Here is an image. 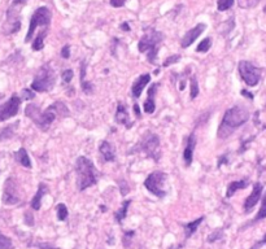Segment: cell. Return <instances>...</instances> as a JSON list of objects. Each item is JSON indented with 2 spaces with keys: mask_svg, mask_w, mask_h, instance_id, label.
Wrapping results in <instances>:
<instances>
[{
  "mask_svg": "<svg viewBox=\"0 0 266 249\" xmlns=\"http://www.w3.org/2000/svg\"><path fill=\"white\" fill-rule=\"evenodd\" d=\"M139 249H144V248H139Z\"/></svg>",
  "mask_w": 266,
  "mask_h": 249,
  "instance_id": "cell-47",
  "label": "cell"
},
{
  "mask_svg": "<svg viewBox=\"0 0 266 249\" xmlns=\"http://www.w3.org/2000/svg\"><path fill=\"white\" fill-rule=\"evenodd\" d=\"M259 1L260 0H238V4L243 9H251V8H255Z\"/></svg>",
  "mask_w": 266,
  "mask_h": 249,
  "instance_id": "cell-29",
  "label": "cell"
},
{
  "mask_svg": "<svg viewBox=\"0 0 266 249\" xmlns=\"http://www.w3.org/2000/svg\"><path fill=\"white\" fill-rule=\"evenodd\" d=\"M203 219H204V217H200V218H197L196 221H192V222H190V223H187V225H185L186 239L191 238V235H192L193 232L196 231L197 227L200 226V223L203 222Z\"/></svg>",
  "mask_w": 266,
  "mask_h": 249,
  "instance_id": "cell-23",
  "label": "cell"
},
{
  "mask_svg": "<svg viewBox=\"0 0 266 249\" xmlns=\"http://www.w3.org/2000/svg\"><path fill=\"white\" fill-rule=\"evenodd\" d=\"M234 5V0H217V8L220 12H225Z\"/></svg>",
  "mask_w": 266,
  "mask_h": 249,
  "instance_id": "cell-27",
  "label": "cell"
},
{
  "mask_svg": "<svg viewBox=\"0 0 266 249\" xmlns=\"http://www.w3.org/2000/svg\"><path fill=\"white\" fill-rule=\"evenodd\" d=\"M130 204H131V201H130V200L125 201V203L122 204V207H121V209H119V211L116 213V221L118 222V223H122L123 219L126 218L127 209H129Z\"/></svg>",
  "mask_w": 266,
  "mask_h": 249,
  "instance_id": "cell-25",
  "label": "cell"
},
{
  "mask_svg": "<svg viewBox=\"0 0 266 249\" xmlns=\"http://www.w3.org/2000/svg\"><path fill=\"white\" fill-rule=\"evenodd\" d=\"M51 20H52V12L49 11L47 7H40L38 8L37 11L34 12V14L32 16V20H30V26H29L28 34H26V38H25V42L29 43L33 39L34 36L35 29L39 28V26H44V28H48L49 24H51Z\"/></svg>",
  "mask_w": 266,
  "mask_h": 249,
  "instance_id": "cell-8",
  "label": "cell"
},
{
  "mask_svg": "<svg viewBox=\"0 0 266 249\" xmlns=\"http://www.w3.org/2000/svg\"><path fill=\"white\" fill-rule=\"evenodd\" d=\"M158 84L153 83L148 90V98L144 103V112L151 114V113H153L156 110V106H154V95H156V91H157Z\"/></svg>",
  "mask_w": 266,
  "mask_h": 249,
  "instance_id": "cell-17",
  "label": "cell"
},
{
  "mask_svg": "<svg viewBox=\"0 0 266 249\" xmlns=\"http://www.w3.org/2000/svg\"><path fill=\"white\" fill-rule=\"evenodd\" d=\"M179 60H181V56L179 55H172L170 57H168V59L165 60V63H164V68L166 67H170L172 64H175V63H178Z\"/></svg>",
  "mask_w": 266,
  "mask_h": 249,
  "instance_id": "cell-34",
  "label": "cell"
},
{
  "mask_svg": "<svg viewBox=\"0 0 266 249\" xmlns=\"http://www.w3.org/2000/svg\"><path fill=\"white\" fill-rule=\"evenodd\" d=\"M207 29V25L205 24H197L195 28L190 29L189 32L186 33L185 36L182 38V42H181V47L182 48H187L192 44L195 40L200 36V34Z\"/></svg>",
  "mask_w": 266,
  "mask_h": 249,
  "instance_id": "cell-12",
  "label": "cell"
},
{
  "mask_svg": "<svg viewBox=\"0 0 266 249\" xmlns=\"http://www.w3.org/2000/svg\"><path fill=\"white\" fill-rule=\"evenodd\" d=\"M69 49H70V47L68 46V44H67V46H64L63 51H61V56H63L64 59H69V56H70Z\"/></svg>",
  "mask_w": 266,
  "mask_h": 249,
  "instance_id": "cell-39",
  "label": "cell"
},
{
  "mask_svg": "<svg viewBox=\"0 0 266 249\" xmlns=\"http://www.w3.org/2000/svg\"><path fill=\"white\" fill-rule=\"evenodd\" d=\"M76 173H77V187L79 191H84L88 187L98 183L99 173L91 160L84 156H79L76 161Z\"/></svg>",
  "mask_w": 266,
  "mask_h": 249,
  "instance_id": "cell-3",
  "label": "cell"
},
{
  "mask_svg": "<svg viewBox=\"0 0 266 249\" xmlns=\"http://www.w3.org/2000/svg\"><path fill=\"white\" fill-rule=\"evenodd\" d=\"M222 235H224V231H222V230H218L217 232H213V234L208 238V242L213 243L214 240H218V238H222Z\"/></svg>",
  "mask_w": 266,
  "mask_h": 249,
  "instance_id": "cell-36",
  "label": "cell"
},
{
  "mask_svg": "<svg viewBox=\"0 0 266 249\" xmlns=\"http://www.w3.org/2000/svg\"><path fill=\"white\" fill-rule=\"evenodd\" d=\"M68 214H69V212H68V208L65 207V204H59L57 205V219L59 221H65L68 218Z\"/></svg>",
  "mask_w": 266,
  "mask_h": 249,
  "instance_id": "cell-26",
  "label": "cell"
},
{
  "mask_svg": "<svg viewBox=\"0 0 266 249\" xmlns=\"http://www.w3.org/2000/svg\"><path fill=\"white\" fill-rule=\"evenodd\" d=\"M239 73H240L243 81L251 87L259 83L260 78H261V69L255 67L249 61H240L239 63Z\"/></svg>",
  "mask_w": 266,
  "mask_h": 249,
  "instance_id": "cell-9",
  "label": "cell"
},
{
  "mask_svg": "<svg viewBox=\"0 0 266 249\" xmlns=\"http://www.w3.org/2000/svg\"><path fill=\"white\" fill-rule=\"evenodd\" d=\"M13 135V126L5 127L3 130H0V141H4V139H8V138H12Z\"/></svg>",
  "mask_w": 266,
  "mask_h": 249,
  "instance_id": "cell-33",
  "label": "cell"
},
{
  "mask_svg": "<svg viewBox=\"0 0 266 249\" xmlns=\"http://www.w3.org/2000/svg\"><path fill=\"white\" fill-rule=\"evenodd\" d=\"M162 40H164V34L161 32L150 30L139 40L138 49H139V52L147 53V59L151 64H156L158 48L161 46Z\"/></svg>",
  "mask_w": 266,
  "mask_h": 249,
  "instance_id": "cell-4",
  "label": "cell"
},
{
  "mask_svg": "<svg viewBox=\"0 0 266 249\" xmlns=\"http://www.w3.org/2000/svg\"><path fill=\"white\" fill-rule=\"evenodd\" d=\"M247 186H248V180H236V182H231L228 184V191H226V197L230 199L236 191L243 190V188H245Z\"/></svg>",
  "mask_w": 266,
  "mask_h": 249,
  "instance_id": "cell-22",
  "label": "cell"
},
{
  "mask_svg": "<svg viewBox=\"0 0 266 249\" xmlns=\"http://www.w3.org/2000/svg\"><path fill=\"white\" fill-rule=\"evenodd\" d=\"M46 193H48V187H47L44 183H40V184L38 186V191H37L34 199H33V201H32V208L34 209V211H39V209H40L42 199Z\"/></svg>",
  "mask_w": 266,
  "mask_h": 249,
  "instance_id": "cell-19",
  "label": "cell"
},
{
  "mask_svg": "<svg viewBox=\"0 0 266 249\" xmlns=\"http://www.w3.org/2000/svg\"><path fill=\"white\" fill-rule=\"evenodd\" d=\"M25 114L32 119L38 129L46 131L48 130L49 126L52 125V122L57 117L65 118V117L69 116V110L63 102L53 103L52 106L48 107L46 110H42L35 104H28V107L25 109Z\"/></svg>",
  "mask_w": 266,
  "mask_h": 249,
  "instance_id": "cell-1",
  "label": "cell"
},
{
  "mask_svg": "<svg viewBox=\"0 0 266 249\" xmlns=\"http://www.w3.org/2000/svg\"><path fill=\"white\" fill-rule=\"evenodd\" d=\"M20 106H21V99L17 95H13L7 103L1 104L0 106V122L16 116L20 110Z\"/></svg>",
  "mask_w": 266,
  "mask_h": 249,
  "instance_id": "cell-10",
  "label": "cell"
},
{
  "mask_svg": "<svg viewBox=\"0 0 266 249\" xmlns=\"http://www.w3.org/2000/svg\"><path fill=\"white\" fill-rule=\"evenodd\" d=\"M111 5L114 8H119L125 5V0H111Z\"/></svg>",
  "mask_w": 266,
  "mask_h": 249,
  "instance_id": "cell-38",
  "label": "cell"
},
{
  "mask_svg": "<svg viewBox=\"0 0 266 249\" xmlns=\"http://www.w3.org/2000/svg\"><path fill=\"white\" fill-rule=\"evenodd\" d=\"M249 119V112L248 109L244 108L242 106H236L226 110L221 126L218 129V138L224 139L228 138V135H231L238 127L244 125Z\"/></svg>",
  "mask_w": 266,
  "mask_h": 249,
  "instance_id": "cell-2",
  "label": "cell"
},
{
  "mask_svg": "<svg viewBox=\"0 0 266 249\" xmlns=\"http://www.w3.org/2000/svg\"><path fill=\"white\" fill-rule=\"evenodd\" d=\"M121 29H123V30H126V32H129L130 29H129V26H127V24H123V25H121Z\"/></svg>",
  "mask_w": 266,
  "mask_h": 249,
  "instance_id": "cell-44",
  "label": "cell"
},
{
  "mask_svg": "<svg viewBox=\"0 0 266 249\" xmlns=\"http://www.w3.org/2000/svg\"><path fill=\"white\" fill-rule=\"evenodd\" d=\"M195 145H196V138H195V134H191V135L187 138L185 151H183V161H185V165L187 166V168L191 166V164H192Z\"/></svg>",
  "mask_w": 266,
  "mask_h": 249,
  "instance_id": "cell-14",
  "label": "cell"
},
{
  "mask_svg": "<svg viewBox=\"0 0 266 249\" xmlns=\"http://www.w3.org/2000/svg\"><path fill=\"white\" fill-rule=\"evenodd\" d=\"M150 82H151L150 74H143V75H140L137 81L134 82L133 86H131V96H133L134 99L140 98L142 92H143V88L146 87Z\"/></svg>",
  "mask_w": 266,
  "mask_h": 249,
  "instance_id": "cell-15",
  "label": "cell"
},
{
  "mask_svg": "<svg viewBox=\"0 0 266 249\" xmlns=\"http://www.w3.org/2000/svg\"><path fill=\"white\" fill-rule=\"evenodd\" d=\"M264 12H265V13H266V5H265V8H264Z\"/></svg>",
  "mask_w": 266,
  "mask_h": 249,
  "instance_id": "cell-46",
  "label": "cell"
},
{
  "mask_svg": "<svg viewBox=\"0 0 266 249\" xmlns=\"http://www.w3.org/2000/svg\"><path fill=\"white\" fill-rule=\"evenodd\" d=\"M34 98L35 94L33 91H30V90H24V91H22V99H25V100H33Z\"/></svg>",
  "mask_w": 266,
  "mask_h": 249,
  "instance_id": "cell-37",
  "label": "cell"
},
{
  "mask_svg": "<svg viewBox=\"0 0 266 249\" xmlns=\"http://www.w3.org/2000/svg\"><path fill=\"white\" fill-rule=\"evenodd\" d=\"M56 83V74L53 71L52 67L49 64L43 65L35 75L34 81L32 83V88L37 92L51 91Z\"/></svg>",
  "mask_w": 266,
  "mask_h": 249,
  "instance_id": "cell-5",
  "label": "cell"
},
{
  "mask_svg": "<svg viewBox=\"0 0 266 249\" xmlns=\"http://www.w3.org/2000/svg\"><path fill=\"white\" fill-rule=\"evenodd\" d=\"M47 34H48V28L42 30V33L35 38V40L33 42V49H34V51H40V49H43V47H44L43 40H44V38L47 36Z\"/></svg>",
  "mask_w": 266,
  "mask_h": 249,
  "instance_id": "cell-24",
  "label": "cell"
},
{
  "mask_svg": "<svg viewBox=\"0 0 266 249\" xmlns=\"http://www.w3.org/2000/svg\"><path fill=\"white\" fill-rule=\"evenodd\" d=\"M183 247V244H178V246H172L169 249H181Z\"/></svg>",
  "mask_w": 266,
  "mask_h": 249,
  "instance_id": "cell-43",
  "label": "cell"
},
{
  "mask_svg": "<svg viewBox=\"0 0 266 249\" xmlns=\"http://www.w3.org/2000/svg\"><path fill=\"white\" fill-rule=\"evenodd\" d=\"M134 109H135V113H137V116L140 117V110H139V107H138V104H134Z\"/></svg>",
  "mask_w": 266,
  "mask_h": 249,
  "instance_id": "cell-42",
  "label": "cell"
},
{
  "mask_svg": "<svg viewBox=\"0 0 266 249\" xmlns=\"http://www.w3.org/2000/svg\"><path fill=\"white\" fill-rule=\"evenodd\" d=\"M13 244H12V240L7 236H4L1 232H0V249H12Z\"/></svg>",
  "mask_w": 266,
  "mask_h": 249,
  "instance_id": "cell-30",
  "label": "cell"
},
{
  "mask_svg": "<svg viewBox=\"0 0 266 249\" xmlns=\"http://www.w3.org/2000/svg\"><path fill=\"white\" fill-rule=\"evenodd\" d=\"M86 67H87L86 61H82V64H81V87H82V90H83L84 94L90 95V94H92V91H94V87H92V84L90 83V82L86 81Z\"/></svg>",
  "mask_w": 266,
  "mask_h": 249,
  "instance_id": "cell-20",
  "label": "cell"
},
{
  "mask_svg": "<svg viewBox=\"0 0 266 249\" xmlns=\"http://www.w3.org/2000/svg\"><path fill=\"white\" fill-rule=\"evenodd\" d=\"M26 1H28V0H13V4L14 5H24Z\"/></svg>",
  "mask_w": 266,
  "mask_h": 249,
  "instance_id": "cell-41",
  "label": "cell"
},
{
  "mask_svg": "<svg viewBox=\"0 0 266 249\" xmlns=\"http://www.w3.org/2000/svg\"><path fill=\"white\" fill-rule=\"evenodd\" d=\"M166 180L168 176L164 172H153L144 180V187L154 196L164 199L166 196Z\"/></svg>",
  "mask_w": 266,
  "mask_h": 249,
  "instance_id": "cell-7",
  "label": "cell"
},
{
  "mask_svg": "<svg viewBox=\"0 0 266 249\" xmlns=\"http://www.w3.org/2000/svg\"><path fill=\"white\" fill-rule=\"evenodd\" d=\"M261 193H263V184H261V183H255L252 193L247 197V200H245L244 203L245 213H249V212L252 211L256 204L259 203L260 197H261Z\"/></svg>",
  "mask_w": 266,
  "mask_h": 249,
  "instance_id": "cell-13",
  "label": "cell"
},
{
  "mask_svg": "<svg viewBox=\"0 0 266 249\" xmlns=\"http://www.w3.org/2000/svg\"><path fill=\"white\" fill-rule=\"evenodd\" d=\"M116 121L118 123H121V125H125L127 129H130V127H131V122H130L129 114H127L126 106H123L122 103H118V107H117Z\"/></svg>",
  "mask_w": 266,
  "mask_h": 249,
  "instance_id": "cell-18",
  "label": "cell"
},
{
  "mask_svg": "<svg viewBox=\"0 0 266 249\" xmlns=\"http://www.w3.org/2000/svg\"><path fill=\"white\" fill-rule=\"evenodd\" d=\"M265 244H266V235L264 236L263 240H260V242H257V243H256V244H255V246L252 247V248H249V249H260L263 246H265Z\"/></svg>",
  "mask_w": 266,
  "mask_h": 249,
  "instance_id": "cell-40",
  "label": "cell"
},
{
  "mask_svg": "<svg viewBox=\"0 0 266 249\" xmlns=\"http://www.w3.org/2000/svg\"><path fill=\"white\" fill-rule=\"evenodd\" d=\"M14 158H16V161H17L18 164H21L24 168L32 169V161H30L28 152H26V149H25V148L18 149V151L14 153Z\"/></svg>",
  "mask_w": 266,
  "mask_h": 249,
  "instance_id": "cell-21",
  "label": "cell"
},
{
  "mask_svg": "<svg viewBox=\"0 0 266 249\" xmlns=\"http://www.w3.org/2000/svg\"><path fill=\"white\" fill-rule=\"evenodd\" d=\"M137 151L144 152L151 158H153L154 161H158L160 160V139L157 135L147 131L140 139L139 143L137 144V148L134 149V152Z\"/></svg>",
  "mask_w": 266,
  "mask_h": 249,
  "instance_id": "cell-6",
  "label": "cell"
},
{
  "mask_svg": "<svg viewBox=\"0 0 266 249\" xmlns=\"http://www.w3.org/2000/svg\"><path fill=\"white\" fill-rule=\"evenodd\" d=\"M73 75H74L73 71H72V69H68V71H65L63 74H61V78H63V81L68 84L70 83L72 79H73Z\"/></svg>",
  "mask_w": 266,
  "mask_h": 249,
  "instance_id": "cell-35",
  "label": "cell"
},
{
  "mask_svg": "<svg viewBox=\"0 0 266 249\" xmlns=\"http://www.w3.org/2000/svg\"><path fill=\"white\" fill-rule=\"evenodd\" d=\"M264 218H266V192L263 197V205L260 208V212L257 213V215H256L255 221H261Z\"/></svg>",
  "mask_w": 266,
  "mask_h": 249,
  "instance_id": "cell-31",
  "label": "cell"
},
{
  "mask_svg": "<svg viewBox=\"0 0 266 249\" xmlns=\"http://www.w3.org/2000/svg\"><path fill=\"white\" fill-rule=\"evenodd\" d=\"M3 203L5 205H14L20 203V196L17 192V184L13 178H9L5 180L3 191Z\"/></svg>",
  "mask_w": 266,
  "mask_h": 249,
  "instance_id": "cell-11",
  "label": "cell"
},
{
  "mask_svg": "<svg viewBox=\"0 0 266 249\" xmlns=\"http://www.w3.org/2000/svg\"><path fill=\"white\" fill-rule=\"evenodd\" d=\"M99 151H100V154H102L103 160L105 162L109 161H114L116 160V152H114V147L109 142L104 141L100 143L99 145Z\"/></svg>",
  "mask_w": 266,
  "mask_h": 249,
  "instance_id": "cell-16",
  "label": "cell"
},
{
  "mask_svg": "<svg viewBox=\"0 0 266 249\" xmlns=\"http://www.w3.org/2000/svg\"><path fill=\"white\" fill-rule=\"evenodd\" d=\"M199 95V84L195 77H191V99H195Z\"/></svg>",
  "mask_w": 266,
  "mask_h": 249,
  "instance_id": "cell-32",
  "label": "cell"
},
{
  "mask_svg": "<svg viewBox=\"0 0 266 249\" xmlns=\"http://www.w3.org/2000/svg\"><path fill=\"white\" fill-rule=\"evenodd\" d=\"M242 94H243V95H244V96H248V98H251V99H252V98H253V96H252V95H249V92L244 91V90H243V91H242Z\"/></svg>",
  "mask_w": 266,
  "mask_h": 249,
  "instance_id": "cell-45",
  "label": "cell"
},
{
  "mask_svg": "<svg viewBox=\"0 0 266 249\" xmlns=\"http://www.w3.org/2000/svg\"><path fill=\"white\" fill-rule=\"evenodd\" d=\"M210 47H212V39H210V38L204 39L203 42H200V44L197 46L196 52H200V53L208 52V51L210 49Z\"/></svg>",
  "mask_w": 266,
  "mask_h": 249,
  "instance_id": "cell-28",
  "label": "cell"
}]
</instances>
